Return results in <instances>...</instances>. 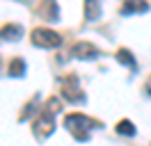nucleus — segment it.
<instances>
[{
  "instance_id": "1",
  "label": "nucleus",
  "mask_w": 151,
  "mask_h": 146,
  "mask_svg": "<svg viewBox=\"0 0 151 146\" xmlns=\"http://www.w3.org/2000/svg\"><path fill=\"white\" fill-rule=\"evenodd\" d=\"M101 126H103L101 121L87 117L83 112H71V114L64 117V128L78 139V142H87L89 135H92V130H94V128H101Z\"/></svg>"
},
{
  "instance_id": "2",
  "label": "nucleus",
  "mask_w": 151,
  "mask_h": 146,
  "mask_svg": "<svg viewBox=\"0 0 151 146\" xmlns=\"http://www.w3.org/2000/svg\"><path fill=\"white\" fill-rule=\"evenodd\" d=\"M30 41L37 48H57L62 44V36L57 34L55 30H50V27H35L30 32Z\"/></svg>"
},
{
  "instance_id": "3",
  "label": "nucleus",
  "mask_w": 151,
  "mask_h": 146,
  "mask_svg": "<svg viewBox=\"0 0 151 146\" xmlns=\"http://www.w3.org/2000/svg\"><path fill=\"white\" fill-rule=\"evenodd\" d=\"M53 130H55V119H53V112L48 107H44L39 112V117L35 119V123H32V135L37 137V139H46V137L53 135Z\"/></svg>"
},
{
  "instance_id": "4",
  "label": "nucleus",
  "mask_w": 151,
  "mask_h": 146,
  "mask_svg": "<svg viewBox=\"0 0 151 146\" xmlns=\"http://www.w3.org/2000/svg\"><path fill=\"white\" fill-rule=\"evenodd\" d=\"M60 87H62V96H64L69 103H78V105H83V103H85V94H83L80 87H78L76 75H66V78H62Z\"/></svg>"
},
{
  "instance_id": "5",
  "label": "nucleus",
  "mask_w": 151,
  "mask_h": 146,
  "mask_svg": "<svg viewBox=\"0 0 151 146\" xmlns=\"http://www.w3.org/2000/svg\"><path fill=\"white\" fill-rule=\"evenodd\" d=\"M96 55H99V48L89 41H78L71 48V57H76V59H94Z\"/></svg>"
},
{
  "instance_id": "6",
  "label": "nucleus",
  "mask_w": 151,
  "mask_h": 146,
  "mask_svg": "<svg viewBox=\"0 0 151 146\" xmlns=\"http://www.w3.org/2000/svg\"><path fill=\"white\" fill-rule=\"evenodd\" d=\"M37 11H39V16L46 18V21H57V18H60V7H57V0H41Z\"/></svg>"
},
{
  "instance_id": "7",
  "label": "nucleus",
  "mask_w": 151,
  "mask_h": 146,
  "mask_svg": "<svg viewBox=\"0 0 151 146\" xmlns=\"http://www.w3.org/2000/svg\"><path fill=\"white\" fill-rule=\"evenodd\" d=\"M149 9V2L147 0H124L122 5V14L128 16V14H144Z\"/></svg>"
},
{
  "instance_id": "8",
  "label": "nucleus",
  "mask_w": 151,
  "mask_h": 146,
  "mask_svg": "<svg viewBox=\"0 0 151 146\" xmlns=\"http://www.w3.org/2000/svg\"><path fill=\"white\" fill-rule=\"evenodd\" d=\"M21 36H23V27L16 23H7L0 27V41H16Z\"/></svg>"
},
{
  "instance_id": "9",
  "label": "nucleus",
  "mask_w": 151,
  "mask_h": 146,
  "mask_svg": "<svg viewBox=\"0 0 151 146\" xmlns=\"http://www.w3.org/2000/svg\"><path fill=\"white\" fill-rule=\"evenodd\" d=\"M85 18L87 21L101 18V0H85Z\"/></svg>"
},
{
  "instance_id": "10",
  "label": "nucleus",
  "mask_w": 151,
  "mask_h": 146,
  "mask_svg": "<svg viewBox=\"0 0 151 146\" xmlns=\"http://www.w3.org/2000/svg\"><path fill=\"white\" fill-rule=\"evenodd\" d=\"M114 57H117V62H119V64L128 66L131 71H135V69H137V64H135V57H133V53H131V50H126V48H119Z\"/></svg>"
},
{
  "instance_id": "11",
  "label": "nucleus",
  "mask_w": 151,
  "mask_h": 146,
  "mask_svg": "<svg viewBox=\"0 0 151 146\" xmlns=\"http://www.w3.org/2000/svg\"><path fill=\"white\" fill-rule=\"evenodd\" d=\"M117 132L124 135V137H133V135H135V123L128 121V119H122V121L117 123Z\"/></svg>"
},
{
  "instance_id": "12",
  "label": "nucleus",
  "mask_w": 151,
  "mask_h": 146,
  "mask_svg": "<svg viewBox=\"0 0 151 146\" xmlns=\"http://www.w3.org/2000/svg\"><path fill=\"white\" fill-rule=\"evenodd\" d=\"M23 73H25V62H23L21 57L12 59V64H9V75H12V78H21Z\"/></svg>"
},
{
  "instance_id": "13",
  "label": "nucleus",
  "mask_w": 151,
  "mask_h": 146,
  "mask_svg": "<svg viewBox=\"0 0 151 146\" xmlns=\"http://www.w3.org/2000/svg\"><path fill=\"white\" fill-rule=\"evenodd\" d=\"M37 105H39V98H32V100H30V103H28V105H25V107H23V112H21V121H28V119H30V114H32V112H35V107H37Z\"/></svg>"
},
{
  "instance_id": "14",
  "label": "nucleus",
  "mask_w": 151,
  "mask_h": 146,
  "mask_svg": "<svg viewBox=\"0 0 151 146\" xmlns=\"http://www.w3.org/2000/svg\"><path fill=\"white\" fill-rule=\"evenodd\" d=\"M46 107L50 110L53 114H55V112H60V110H62V103H60V100L53 96V98H48V100H46Z\"/></svg>"
},
{
  "instance_id": "15",
  "label": "nucleus",
  "mask_w": 151,
  "mask_h": 146,
  "mask_svg": "<svg viewBox=\"0 0 151 146\" xmlns=\"http://www.w3.org/2000/svg\"><path fill=\"white\" fill-rule=\"evenodd\" d=\"M144 91H147V96H151V75L147 78V82H144Z\"/></svg>"
},
{
  "instance_id": "16",
  "label": "nucleus",
  "mask_w": 151,
  "mask_h": 146,
  "mask_svg": "<svg viewBox=\"0 0 151 146\" xmlns=\"http://www.w3.org/2000/svg\"><path fill=\"white\" fill-rule=\"evenodd\" d=\"M0 69H2V59H0Z\"/></svg>"
}]
</instances>
